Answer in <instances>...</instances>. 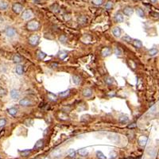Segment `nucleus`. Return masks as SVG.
<instances>
[{
  "instance_id": "obj_21",
  "label": "nucleus",
  "mask_w": 159,
  "mask_h": 159,
  "mask_svg": "<svg viewBox=\"0 0 159 159\" xmlns=\"http://www.w3.org/2000/svg\"><path fill=\"white\" fill-rule=\"evenodd\" d=\"M108 138L113 142H116L119 140V135L116 134H109Z\"/></svg>"
},
{
  "instance_id": "obj_39",
  "label": "nucleus",
  "mask_w": 159,
  "mask_h": 159,
  "mask_svg": "<svg viewBox=\"0 0 159 159\" xmlns=\"http://www.w3.org/2000/svg\"><path fill=\"white\" fill-rule=\"evenodd\" d=\"M123 40H124L125 41H127V42H131V41H133V39L130 37V36L128 35H125L123 37Z\"/></svg>"
},
{
  "instance_id": "obj_15",
  "label": "nucleus",
  "mask_w": 159,
  "mask_h": 159,
  "mask_svg": "<svg viewBox=\"0 0 159 159\" xmlns=\"http://www.w3.org/2000/svg\"><path fill=\"white\" fill-rule=\"evenodd\" d=\"M87 18L85 16H84V15H81V16H80L78 18V19H77V22L79 24H81V25H84V24H85V23H87Z\"/></svg>"
},
{
  "instance_id": "obj_18",
  "label": "nucleus",
  "mask_w": 159,
  "mask_h": 159,
  "mask_svg": "<svg viewBox=\"0 0 159 159\" xmlns=\"http://www.w3.org/2000/svg\"><path fill=\"white\" fill-rule=\"evenodd\" d=\"M72 81H73V83L75 84V85H79L81 83V78L79 76H76V75H75V76H72Z\"/></svg>"
},
{
  "instance_id": "obj_7",
  "label": "nucleus",
  "mask_w": 159,
  "mask_h": 159,
  "mask_svg": "<svg viewBox=\"0 0 159 159\" xmlns=\"http://www.w3.org/2000/svg\"><path fill=\"white\" fill-rule=\"evenodd\" d=\"M10 94H11V98H12V99H14V100H17L20 96L19 92H18V90H16V89H12L11 91V92H10Z\"/></svg>"
},
{
  "instance_id": "obj_28",
  "label": "nucleus",
  "mask_w": 159,
  "mask_h": 159,
  "mask_svg": "<svg viewBox=\"0 0 159 159\" xmlns=\"http://www.w3.org/2000/svg\"><path fill=\"white\" fill-rule=\"evenodd\" d=\"M37 55V57H38V59H40V60H43L46 57V54L44 52H42V51H38Z\"/></svg>"
},
{
  "instance_id": "obj_47",
  "label": "nucleus",
  "mask_w": 159,
  "mask_h": 159,
  "mask_svg": "<svg viewBox=\"0 0 159 159\" xmlns=\"http://www.w3.org/2000/svg\"><path fill=\"white\" fill-rule=\"evenodd\" d=\"M115 96L114 92H112V93H109V96Z\"/></svg>"
},
{
  "instance_id": "obj_44",
  "label": "nucleus",
  "mask_w": 159,
  "mask_h": 159,
  "mask_svg": "<svg viewBox=\"0 0 159 159\" xmlns=\"http://www.w3.org/2000/svg\"><path fill=\"white\" fill-rule=\"evenodd\" d=\"M137 127V124L135 123H131V124H130V125H128V128L129 129H133V128H135Z\"/></svg>"
},
{
  "instance_id": "obj_5",
  "label": "nucleus",
  "mask_w": 159,
  "mask_h": 159,
  "mask_svg": "<svg viewBox=\"0 0 159 159\" xmlns=\"http://www.w3.org/2000/svg\"><path fill=\"white\" fill-rule=\"evenodd\" d=\"M5 34L9 37H13L16 34V30L15 28L13 27H7L5 30Z\"/></svg>"
},
{
  "instance_id": "obj_38",
  "label": "nucleus",
  "mask_w": 159,
  "mask_h": 159,
  "mask_svg": "<svg viewBox=\"0 0 159 159\" xmlns=\"http://www.w3.org/2000/svg\"><path fill=\"white\" fill-rule=\"evenodd\" d=\"M67 41H68L67 37H65L64 35H61V36L60 37V42H61L62 44L66 43V42H67Z\"/></svg>"
},
{
  "instance_id": "obj_9",
  "label": "nucleus",
  "mask_w": 159,
  "mask_h": 159,
  "mask_svg": "<svg viewBox=\"0 0 159 159\" xmlns=\"http://www.w3.org/2000/svg\"><path fill=\"white\" fill-rule=\"evenodd\" d=\"M148 138L146 136H141L138 138V143L141 146H145L146 144L147 143Z\"/></svg>"
},
{
  "instance_id": "obj_13",
  "label": "nucleus",
  "mask_w": 159,
  "mask_h": 159,
  "mask_svg": "<svg viewBox=\"0 0 159 159\" xmlns=\"http://www.w3.org/2000/svg\"><path fill=\"white\" fill-rule=\"evenodd\" d=\"M128 121H129V118H128V116H127V115H121L119 118V122L120 123H123V124L127 123H128Z\"/></svg>"
},
{
  "instance_id": "obj_12",
  "label": "nucleus",
  "mask_w": 159,
  "mask_h": 159,
  "mask_svg": "<svg viewBox=\"0 0 159 159\" xmlns=\"http://www.w3.org/2000/svg\"><path fill=\"white\" fill-rule=\"evenodd\" d=\"M115 21L116 22H123L124 18H123V16L121 13H117L116 15H115Z\"/></svg>"
},
{
  "instance_id": "obj_35",
  "label": "nucleus",
  "mask_w": 159,
  "mask_h": 159,
  "mask_svg": "<svg viewBox=\"0 0 159 159\" xmlns=\"http://www.w3.org/2000/svg\"><path fill=\"white\" fill-rule=\"evenodd\" d=\"M157 53V49L156 48H153L149 50V56H155Z\"/></svg>"
},
{
  "instance_id": "obj_1",
  "label": "nucleus",
  "mask_w": 159,
  "mask_h": 159,
  "mask_svg": "<svg viewBox=\"0 0 159 159\" xmlns=\"http://www.w3.org/2000/svg\"><path fill=\"white\" fill-rule=\"evenodd\" d=\"M39 22L36 21V20H32V21H30L29 22L27 23L26 25V27H27V30H30V31H34V30H38L39 28Z\"/></svg>"
},
{
  "instance_id": "obj_48",
  "label": "nucleus",
  "mask_w": 159,
  "mask_h": 159,
  "mask_svg": "<svg viewBox=\"0 0 159 159\" xmlns=\"http://www.w3.org/2000/svg\"><path fill=\"white\" fill-rule=\"evenodd\" d=\"M151 15H154L153 17H157H157H158V15H157V14H153V13H152Z\"/></svg>"
},
{
  "instance_id": "obj_32",
  "label": "nucleus",
  "mask_w": 159,
  "mask_h": 159,
  "mask_svg": "<svg viewBox=\"0 0 159 159\" xmlns=\"http://www.w3.org/2000/svg\"><path fill=\"white\" fill-rule=\"evenodd\" d=\"M61 154H62V150H60V149H57V150L53 151V155L55 157H58L61 155Z\"/></svg>"
},
{
  "instance_id": "obj_11",
  "label": "nucleus",
  "mask_w": 159,
  "mask_h": 159,
  "mask_svg": "<svg viewBox=\"0 0 159 159\" xmlns=\"http://www.w3.org/2000/svg\"><path fill=\"white\" fill-rule=\"evenodd\" d=\"M111 54V50L110 48L106 47L104 49H103V50H102V55H103V57H108V56H110Z\"/></svg>"
},
{
  "instance_id": "obj_25",
  "label": "nucleus",
  "mask_w": 159,
  "mask_h": 159,
  "mask_svg": "<svg viewBox=\"0 0 159 159\" xmlns=\"http://www.w3.org/2000/svg\"><path fill=\"white\" fill-rule=\"evenodd\" d=\"M16 73L18 75H22L23 74V67L22 65H17L16 68H15Z\"/></svg>"
},
{
  "instance_id": "obj_29",
  "label": "nucleus",
  "mask_w": 159,
  "mask_h": 159,
  "mask_svg": "<svg viewBox=\"0 0 159 159\" xmlns=\"http://www.w3.org/2000/svg\"><path fill=\"white\" fill-rule=\"evenodd\" d=\"M92 3L95 6H101L104 3V0H92Z\"/></svg>"
},
{
  "instance_id": "obj_33",
  "label": "nucleus",
  "mask_w": 159,
  "mask_h": 159,
  "mask_svg": "<svg viewBox=\"0 0 159 159\" xmlns=\"http://www.w3.org/2000/svg\"><path fill=\"white\" fill-rule=\"evenodd\" d=\"M112 7H113V3L111 1H108L107 2V3L105 4V8L107 10H111Z\"/></svg>"
},
{
  "instance_id": "obj_37",
  "label": "nucleus",
  "mask_w": 159,
  "mask_h": 159,
  "mask_svg": "<svg viewBox=\"0 0 159 159\" xmlns=\"http://www.w3.org/2000/svg\"><path fill=\"white\" fill-rule=\"evenodd\" d=\"M68 153L69 157H74L76 156V151H75L73 149H70L68 151Z\"/></svg>"
},
{
  "instance_id": "obj_22",
  "label": "nucleus",
  "mask_w": 159,
  "mask_h": 159,
  "mask_svg": "<svg viewBox=\"0 0 159 159\" xmlns=\"http://www.w3.org/2000/svg\"><path fill=\"white\" fill-rule=\"evenodd\" d=\"M22 60V58L20 57L19 55H18V54L14 55V57H13V61L15 62V63H20Z\"/></svg>"
},
{
  "instance_id": "obj_4",
  "label": "nucleus",
  "mask_w": 159,
  "mask_h": 159,
  "mask_svg": "<svg viewBox=\"0 0 159 159\" xmlns=\"http://www.w3.org/2000/svg\"><path fill=\"white\" fill-rule=\"evenodd\" d=\"M23 10V6L22 4L18 3H15L12 5V11L16 13V14H19Z\"/></svg>"
},
{
  "instance_id": "obj_50",
  "label": "nucleus",
  "mask_w": 159,
  "mask_h": 159,
  "mask_svg": "<svg viewBox=\"0 0 159 159\" xmlns=\"http://www.w3.org/2000/svg\"><path fill=\"white\" fill-rule=\"evenodd\" d=\"M126 159H134V158L132 157H127V158H126Z\"/></svg>"
},
{
  "instance_id": "obj_16",
  "label": "nucleus",
  "mask_w": 159,
  "mask_h": 159,
  "mask_svg": "<svg viewBox=\"0 0 159 159\" xmlns=\"http://www.w3.org/2000/svg\"><path fill=\"white\" fill-rule=\"evenodd\" d=\"M133 45H134V46L135 48H138V49L142 48V41H140V40H138V39L133 40Z\"/></svg>"
},
{
  "instance_id": "obj_46",
  "label": "nucleus",
  "mask_w": 159,
  "mask_h": 159,
  "mask_svg": "<svg viewBox=\"0 0 159 159\" xmlns=\"http://www.w3.org/2000/svg\"><path fill=\"white\" fill-rule=\"evenodd\" d=\"M57 65L58 64L57 63H52V64H51V67H52V68H57Z\"/></svg>"
},
{
  "instance_id": "obj_2",
  "label": "nucleus",
  "mask_w": 159,
  "mask_h": 159,
  "mask_svg": "<svg viewBox=\"0 0 159 159\" xmlns=\"http://www.w3.org/2000/svg\"><path fill=\"white\" fill-rule=\"evenodd\" d=\"M39 40H40V37L38 35L34 34V35H32L29 37V43L32 45H37V44L39 43Z\"/></svg>"
},
{
  "instance_id": "obj_27",
  "label": "nucleus",
  "mask_w": 159,
  "mask_h": 159,
  "mask_svg": "<svg viewBox=\"0 0 159 159\" xmlns=\"http://www.w3.org/2000/svg\"><path fill=\"white\" fill-rule=\"evenodd\" d=\"M69 94H70V90H66V91L60 92L59 93V96L61 97V98H65V97H67Z\"/></svg>"
},
{
  "instance_id": "obj_6",
  "label": "nucleus",
  "mask_w": 159,
  "mask_h": 159,
  "mask_svg": "<svg viewBox=\"0 0 159 159\" xmlns=\"http://www.w3.org/2000/svg\"><path fill=\"white\" fill-rule=\"evenodd\" d=\"M123 14L125 15H127L128 17L130 16H131L133 15V13H134V9L131 7H126L123 8Z\"/></svg>"
},
{
  "instance_id": "obj_30",
  "label": "nucleus",
  "mask_w": 159,
  "mask_h": 159,
  "mask_svg": "<svg viewBox=\"0 0 159 159\" xmlns=\"http://www.w3.org/2000/svg\"><path fill=\"white\" fill-rule=\"evenodd\" d=\"M105 82L107 84V85H111L112 84L114 83V78L113 77H111V76H107L105 78Z\"/></svg>"
},
{
  "instance_id": "obj_14",
  "label": "nucleus",
  "mask_w": 159,
  "mask_h": 159,
  "mask_svg": "<svg viewBox=\"0 0 159 159\" xmlns=\"http://www.w3.org/2000/svg\"><path fill=\"white\" fill-rule=\"evenodd\" d=\"M121 29L119 27H118V26H116V27H115L113 30H112V33H113V34H114V36L115 37H120V35H121Z\"/></svg>"
},
{
  "instance_id": "obj_40",
  "label": "nucleus",
  "mask_w": 159,
  "mask_h": 159,
  "mask_svg": "<svg viewBox=\"0 0 159 159\" xmlns=\"http://www.w3.org/2000/svg\"><path fill=\"white\" fill-rule=\"evenodd\" d=\"M51 10H52L53 11H54V12H57L58 10H59V7H58L57 4L55 3V4H53V5L51 6Z\"/></svg>"
},
{
  "instance_id": "obj_41",
  "label": "nucleus",
  "mask_w": 159,
  "mask_h": 159,
  "mask_svg": "<svg viewBox=\"0 0 159 159\" xmlns=\"http://www.w3.org/2000/svg\"><path fill=\"white\" fill-rule=\"evenodd\" d=\"M114 53L116 56H120L121 54H122V51H121V49L118 47H116L115 49V51H114Z\"/></svg>"
},
{
  "instance_id": "obj_8",
  "label": "nucleus",
  "mask_w": 159,
  "mask_h": 159,
  "mask_svg": "<svg viewBox=\"0 0 159 159\" xmlns=\"http://www.w3.org/2000/svg\"><path fill=\"white\" fill-rule=\"evenodd\" d=\"M19 105L23 106V107L30 106V105H32V102L29 99H22L19 101Z\"/></svg>"
},
{
  "instance_id": "obj_31",
  "label": "nucleus",
  "mask_w": 159,
  "mask_h": 159,
  "mask_svg": "<svg viewBox=\"0 0 159 159\" xmlns=\"http://www.w3.org/2000/svg\"><path fill=\"white\" fill-rule=\"evenodd\" d=\"M96 156L99 159H107V157L101 151H97L96 152Z\"/></svg>"
},
{
  "instance_id": "obj_43",
  "label": "nucleus",
  "mask_w": 159,
  "mask_h": 159,
  "mask_svg": "<svg viewBox=\"0 0 159 159\" xmlns=\"http://www.w3.org/2000/svg\"><path fill=\"white\" fill-rule=\"evenodd\" d=\"M7 123V121L5 119H0V127H3L4 126L6 125Z\"/></svg>"
},
{
  "instance_id": "obj_49",
  "label": "nucleus",
  "mask_w": 159,
  "mask_h": 159,
  "mask_svg": "<svg viewBox=\"0 0 159 159\" xmlns=\"http://www.w3.org/2000/svg\"><path fill=\"white\" fill-rule=\"evenodd\" d=\"M149 1H150L151 3H155L157 2V0H149Z\"/></svg>"
},
{
  "instance_id": "obj_36",
  "label": "nucleus",
  "mask_w": 159,
  "mask_h": 159,
  "mask_svg": "<svg viewBox=\"0 0 159 159\" xmlns=\"http://www.w3.org/2000/svg\"><path fill=\"white\" fill-rule=\"evenodd\" d=\"M30 149H25V150H23V151H21V152H20L21 155L23 156V157H26V156H28V155L30 154Z\"/></svg>"
},
{
  "instance_id": "obj_17",
  "label": "nucleus",
  "mask_w": 159,
  "mask_h": 159,
  "mask_svg": "<svg viewBox=\"0 0 159 159\" xmlns=\"http://www.w3.org/2000/svg\"><path fill=\"white\" fill-rule=\"evenodd\" d=\"M8 6H9V4H8L7 2L3 1V0H2V1H0V10L5 11L8 8Z\"/></svg>"
},
{
  "instance_id": "obj_26",
  "label": "nucleus",
  "mask_w": 159,
  "mask_h": 159,
  "mask_svg": "<svg viewBox=\"0 0 159 159\" xmlns=\"http://www.w3.org/2000/svg\"><path fill=\"white\" fill-rule=\"evenodd\" d=\"M136 14L140 18H145V13H144L143 10H142L141 8H137L136 9Z\"/></svg>"
},
{
  "instance_id": "obj_34",
  "label": "nucleus",
  "mask_w": 159,
  "mask_h": 159,
  "mask_svg": "<svg viewBox=\"0 0 159 159\" xmlns=\"http://www.w3.org/2000/svg\"><path fill=\"white\" fill-rule=\"evenodd\" d=\"M78 153H79L80 155H81V156H86V155H87V153H88V151H87V149H86L83 148V149H79Z\"/></svg>"
},
{
  "instance_id": "obj_10",
  "label": "nucleus",
  "mask_w": 159,
  "mask_h": 159,
  "mask_svg": "<svg viewBox=\"0 0 159 159\" xmlns=\"http://www.w3.org/2000/svg\"><path fill=\"white\" fill-rule=\"evenodd\" d=\"M82 94L86 98L91 97L92 96V90L90 89V88H85V89H84V91L82 92Z\"/></svg>"
},
{
  "instance_id": "obj_23",
  "label": "nucleus",
  "mask_w": 159,
  "mask_h": 159,
  "mask_svg": "<svg viewBox=\"0 0 159 159\" xmlns=\"http://www.w3.org/2000/svg\"><path fill=\"white\" fill-rule=\"evenodd\" d=\"M68 56V54H67V53L65 52V51H60V52L58 53V57H59V58L60 59H61V60H64V59H65V57H66Z\"/></svg>"
},
{
  "instance_id": "obj_45",
  "label": "nucleus",
  "mask_w": 159,
  "mask_h": 159,
  "mask_svg": "<svg viewBox=\"0 0 159 159\" xmlns=\"http://www.w3.org/2000/svg\"><path fill=\"white\" fill-rule=\"evenodd\" d=\"M115 157H116V153L115 152L112 151L111 153H110V158L111 159H114Z\"/></svg>"
},
{
  "instance_id": "obj_20",
  "label": "nucleus",
  "mask_w": 159,
  "mask_h": 159,
  "mask_svg": "<svg viewBox=\"0 0 159 159\" xmlns=\"http://www.w3.org/2000/svg\"><path fill=\"white\" fill-rule=\"evenodd\" d=\"M7 112H8L9 115H12V116H15V115H16L17 113H18V110L15 108V107H11V108H10V109L7 110Z\"/></svg>"
},
{
  "instance_id": "obj_24",
  "label": "nucleus",
  "mask_w": 159,
  "mask_h": 159,
  "mask_svg": "<svg viewBox=\"0 0 159 159\" xmlns=\"http://www.w3.org/2000/svg\"><path fill=\"white\" fill-rule=\"evenodd\" d=\"M48 98H49V100H51V101H57V97L56 95L53 94V93H51V92H49L48 93V95H47Z\"/></svg>"
},
{
  "instance_id": "obj_3",
  "label": "nucleus",
  "mask_w": 159,
  "mask_h": 159,
  "mask_svg": "<svg viewBox=\"0 0 159 159\" xmlns=\"http://www.w3.org/2000/svg\"><path fill=\"white\" fill-rule=\"evenodd\" d=\"M33 16H34V14H33L31 10H26L22 14V18L24 20H29Z\"/></svg>"
},
{
  "instance_id": "obj_42",
  "label": "nucleus",
  "mask_w": 159,
  "mask_h": 159,
  "mask_svg": "<svg viewBox=\"0 0 159 159\" xmlns=\"http://www.w3.org/2000/svg\"><path fill=\"white\" fill-rule=\"evenodd\" d=\"M6 94H7V90L4 89L3 88L0 87V96H5Z\"/></svg>"
},
{
  "instance_id": "obj_19",
  "label": "nucleus",
  "mask_w": 159,
  "mask_h": 159,
  "mask_svg": "<svg viewBox=\"0 0 159 159\" xmlns=\"http://www.w3.org/2000/svg\"><path fill=\"white\" fill-rule=\"evenodd\" d=\"M43 145H44V141L42 139H40L38 140L36 143H35V146H34V149H40L43 146Z\"/></svg>"
},
{
  "instance_id": "obj_51",
  "label": "nucleus",
  "mask_w": 159,
  "mask_h": 159,
  "mask_svg": "<svg viewBox=\"0 0 159 159\" xmlns=\"http://www.w3.org/2000/svg\"><path fill=\"white\" fill-rule=\"evenodd\" d=\"M34 2H37V1H39V0H33Z\"/></svg>"
}]
</instances>
